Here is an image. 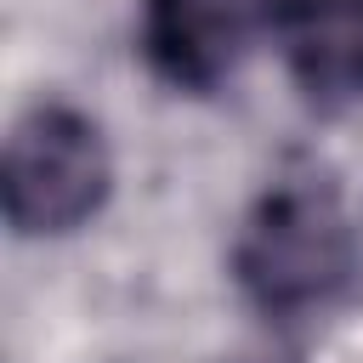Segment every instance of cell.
Returning a JSON list of instances; mask_svg holds the SVG:
<instances>
[{"instance_id":"cell-2","label":"cell","mask_w":363,"mask_h":363,"mask_svg":"<svg viewBox=\"0 0 363 363\" xmlns=\"http://www.w3.org/2000/svg\"><path fill=\"white\" fill-rule=\"evenodd\" d=\"M0 193L6 221L23 238H57L91 221L108 193V153L96 125L62 102L28 108L6 136Z\"/></svg>"},{"instance_id":"cell-3","label":"cell","mask_w":363,"mask_h":363,"mask_svg":"<svg viewBox=\"0 0 363 363\" xmlns=\"http://www.w3.org/2000/svg\"><path fill=\"white\" fill-rule=\"evenodd\" d=\"M255 0H142V51L176 91H210L233 74Z\"/></svg>"},{"instance_id":"cell-1","label":"cell","mask_w":363,"mask_h":363,"mask_svg":"<svg viewBox=\"0 0 363 363\" xmlns=\"http://www.w3.org/2000/svg\"><path fill=\"white\" fill-rule=\"evenodd\" d=\"M352 261H357L352 227H346L335 193L318 187L312 176L278 182L255 204V216L233 250L244 295L267 312L323 306L352 278Z\"/></svg>"},{"instance_id":"cell-4","label":"cell","mask_w":363,"mask_h":363,"mask_svg":"<svg viewBox=\"0 0 363 363\" xmlns=\"http://www.w3.org/2000/svg\"><path fill=\"white\" fill-rule=\"evenodd\" d=\"M272 34L306 96H363V0H272Z\"/></svg>"}]
</instances>
